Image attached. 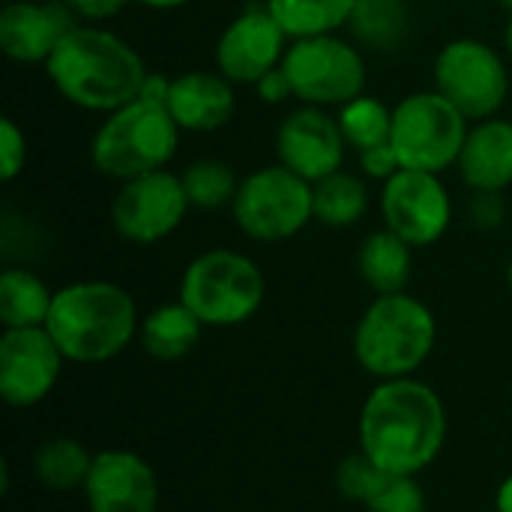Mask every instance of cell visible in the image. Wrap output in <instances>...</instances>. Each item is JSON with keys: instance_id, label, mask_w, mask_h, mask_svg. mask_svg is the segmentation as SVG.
<instances>
[{"instance_id": "31", "label": "cell", "mask_w": 512, "mask_h": 512, "mask_svg": "<svg viewBox=\"0 0 512 512\" xmlns=\"http://www.w3.org/2000/svg\"><path fill=\"white\" fill-rule=\"evenodd\" d=\"M27 165V135L12 117H0V180L12 183Z\"/></svg>"}, {"instance_id": "41", "label": "cell", "mask_w": 512, "mask_h": 512, "mask_svg": "<svg viewBox=\"0 0 512 512\" xmlns=\"http://www.w3.org/2000/svg\"><path fill=\"white\" fill-rule=\"evenodd\" d=\"M507 282H510V291H512V261H510V267H507Z\"/></svg>"}, {"instance_id": "22", "label": "cell", "mask_w": 512, "mask_h": 512, "mask_svg": "<svg viewBox=\"0 0 512 512\" xmlns=\"http://www.w3.org/2000/svg\"><path fill=\"white\" fill-rule=\"evenodd\" d=\"M54 291L27 267H6L0 273V324L3 330L45 327Z\"/></svg>"}, {"instance_id": "7", "label": "cell", "mask_w": 512, "mask_h": 512, "mask_svg": "<svg viewBox=\"0 0 512 512\" xmlns=\"http://www.w3.org/2000/svg\"><path fill=\"white\" fill-rule=\"evenodd\" d=\"M471 120L438 90L408 93L393 105L390 144L408 171L444 174L462 156Z\"/></svg>"}, {"instance_id": "20", "label": "cell", "mask_w": 512, "mask_h": 512, "mask_svg": "<svg viewBox=\"0 0 512 512\" xmlns=\"http://www.w3.org/2000/svg\"><path fill=\"white\" fill-rule=\"evenodd\" d=\"M357 270L375 294H399L414 273V246L390 228H378L360 243Z\"/></svg>"}, {"instance_id": "17", "label": "cell", "mask_w": 512, "mask_h": 512, "mask_svg": "<svg viewBox=\"0 0 512 512\" xmlns=\"http://www.w3.org/2000/svg\"><path fill=\"white\" fill-rule=\"evenodd\" d=\"M78 24L63 0H6L0 9V51L12 63H42Z\"/></svg>"}, {"instance_id": "27", "label": "cell", "mask_w": 512, "mask_h": 512, "mask_svg": "<svg viewBox=\"0 0 512 512\" xmlns=\"http://www.w3.org/2000/svg\"><path fill=\"white\" fill-rule=\"evenodd\" d=\"M336 120L345 135L348 150H354V153L387 144L390 132H393V108L384 99L369 96V93L336 108Z\"/></svg>"}, {"instance_id": "40", "label": "cell", "mask_w": 512, "mask_h": 512, "mask_svg": "<svg viewBox=\"0 0 512 512\" xmlns=\"http://www.w3.org/2000/svg\"><path fill=\"white\" fill-rule=\"evenodd\" d=\"M498 3H501V6H504L507 12H512V0H498Z\"/></svg>"}, {"instance_id": "2", "label": "cell", "mask_w": 512, "mask_h": 512, "mask_svg": "<svg viewBox=\"0 0 512 512\" xmlns=\"http://www.w3.org/2000/svg\"><path fill=\"white\" fill-rule=\"evenodd\" d=\"M45 75L63 102L111 114L141 96L150 69L123 36L102 24L78 21L45 60Z\"/></svg>"}, {"instance_id": "24", "label": "cell", "mask_w": 512, "mask_h": 512, "mask_svg": "<svg viewBox=\"0 0 512 512\" xmlns=\"http://www.w3.org/2000/svg\"><path fill=\"white\" fill-rule=\"evenodd\" d=\"M348 30L363 48L393 51L405 42L411 30L408 0H357Z\"/></svg>"}, {"instance_id": "26", "label": "cell", "mask_w": 512, "mask_h": 512, "mask_svg": "<svg viewBox=\"0 0 512 512\" xmlns=\"http://www.w3.org/2000/svg\"><path fill=\"white\" fill-rule=\"evenodd\" d=\"M93 453L75 438H48L33 453V474L51 492L84 489Z\"/></svg>"}, {"instance_id": "8", "label": "cell", "mask_w": 512, "mask_h": 512, "mask_svg": "<svg viewBox=\"0 0 512 512\" xmlns=\"http://www.w3.org/2000/svg\"><path fill=\"white\" fill-rule=\"evenodd\" d=\"M282 69L300 105L327 111L363 96L369 84V66L360 45L339 33L291 39Z\"/></svg>"}, {"instance_id": "3", "label": "cell", "mask_w": 512, "mask_h": 512, "mask_svg": "<svg viewBox=\"0 0 512 512\" xmlns=\"http://www.w3.org/2000/svg\"><path fill=\"white\" fill-rule=\"evenodd\" d=\"M45 330L66 363L96 366L129 348L141 330L135 297L117 282L81 279L54 291Z\"/></svg>"}, {"instance_id": "10", "label": "cell", "mask_w": 512, "mask_h": 512, "mask_svg": "<svg viewBox=\"0 0 512 512\" xmlns=\"http://www.w3.org/2000/svg\"><path fill=\"white\" fill-rule=\"evenodd\" d=\"M435 90L453 102L471 123L498 117L510 99V66L498 48L483 39H450L435 57Z\"/></svg>"}, {"instance_id": "5", "label": "cell", "mask_w": 512, "mask_h": 512, "mask_svg": "<svg viewBox=\"0 0 512 512\" xmlns=\"http://www.w3.org/2000/svg\"><path fill=\"white\" fill-rule=\"evenodd\" d=\"M180 147V126L162 102L135 99L96 126L90 138L93 168L117 183L162 171Z\"/></svg>"}, {"instance_id": "21", "label": "cell", "mask_w": 512, "mask_h": 512, "mask_svg": "<svg viewBox=\"0 0 512 512\" xmlns=\"http://www.w3.org/2000/svg\"><path fill=\"white\" fill-rule=\"evenodd\" d=\"M201 330H204V324L195 318V312L189 306H183L180 300H174V303H162L144 315L138 339L153 360L174 363V360H183L186 354H192V348L201 339Z\"/></svg>"}, {"instance_id": "14", "label": "cell", "mask_w": 512, "mask_h": 512, "mask_svg": "<svg viewBox=\"0 0 512 512\" xmlns=\"http://www.w3.org/2000/svg\"><path fill=\"white\" fill-rule=\"evenodd\" d=\"M63 351L45 327L3 330L0 336V399L9 408H33L51 396L63 372Z\"/></svg>"}, {"instance_id": "6", "label": "cell", "mask_w": 512, "mask_h": 512, "mask_svg": "<svg viewBox=\"0 0 512 512\" xmlns=\"http://www.w3.org/2000/svg\"><path fill=\"white\" fill-rule=\"evenodd\" d=\"M267 297L264 270L237 249H207L195 255L183 276L177 300L195 312L204 327H237L258 315Z\"/></svg>"}, {"instance_id": "28", "label": "cell", "mask_w": 512, "mask_h": 512, "mask_svg": "<svg viewBox=\"0 0 512 512\" xmlns=\"http://www.w3.org/2000/svg\"><path fill=\"white\" fill-rule=\"evenodd\" d=\"M180 180L195 210H222L234 204V195L243 177H237V171L225 159L204 156V159L189 162L180 171Z\"/></svg>"}, {"instance_id": "4", "label": "cell", "mask_w": 512, "mask_h": 512, "mask_svg": "<svg viewBox=\"0 0 512 512\" xmlns=\"http://www.w3.org/2000/svg\"><path fill=\"white\" fill-rule=\"evenodd\" d=\"M438 342V321L432 309L411 297L375 294L354 330V357L378 381L414 378L432 357Z\"/></svg>"}, {"instance_id": "33", "label": "cell", "mask_w": 512, "mask_h": 512, "mask_svg": "<svg viewBox=\"0 0 512 512\" xmlns=\"http://www.w3.org/2000/svg\"><path fill=\"white\" fill-rule=\"evenodd\" d=\"M357 162H360V174L366 180H378V183H387L390 177H396L402 171V162H399V156H396L390 141L357 153Z\"/></svg>"}, {"instance_id": "19", "label": "cell", "mask_w": 512, "mask_h": 512, "mask_svg": "<svg viewBox=\"0 0 512 512\" xmlns=\"http://www.w3.org/2000/svg\"><path fill=\"white\" fill-rule=\"evenodd\" d=\"M456 168L471 192H507L512 186V120L498 114L471 123Z\"/></svg>"}, {"instance_id": "34", "label": "cell", "mask_w": 512, "mask_h": 512, "mask_svg": "<svg viewBox=\"0 0 512 512\" xmlns=\"http://www.w3.org/2000/svg\"><path fill=\"white\" fill-rule=\"evenodd\" d=\"M81 24H105L135 0H63Z\"/></svg>"}, {"instance_id": "38", "label": "cell", "mask_w": 512, "mask_h": 512, "mask_svg": "<svg viewBox=\"0 0 512 512\" xmlns=\"http://www.w3.org/2000/svg\"><path fill=\"white\" fill-rule=\"evenodd\" d=\"M135 3H141L144 9H153V12H171V9L189 6L192 0H135Z\"/></svg>"}, {"instance_id": "35", "label": "cell", "mask_w": 512, "mask_h": 512, "mask_svg": "<svg viewBox=\"0 0 512 512\" xmlns=\"http://www.w3.org/2000/svg\"><path fill=\"white\" fill-rule=\"evenodd\" d=\"M255 93H258V99L267 102V105H282V102L294 99L291 81H288V75H285L282 66L273 69V72H267V75L255 84Z\"/></svg>"}, {"instance_id": "30", "label": "cell", "mask_w": 512, "mask_h": 512, "mask_svg": "<svg viewBox=\"0 0 512 512\" xmlns=\"http://www.w3.org/2000/svg\"><path fill=\"white\" fill-rule=\"evenodd\" d=\"M369 512H426V492L417 477L390 474L381 492L366 504Z\"/></svg>"}, {"instance_id": "11", "label": "cell", "mask_w": 512, "mask_h": 512, "mask_svg": "<svg viewBox=\"0 0 512 512\" xmlns=\"http://www.w3.org/2000/svg\"><path fill=\"white\" fill-rule=\"evenodd\" d=\"M192 210L180 174L162 168L120 183L111 201V228L135 246H156L168 240Z\"/></svg>"}, {"instance_id": "37", "label": "cell", "mask_w": 512, "mask_h": 512, "mask_svg": "<svg viewBox=\"0 0 512 512\" xmlns=\"http://www.w3.org/2000/svg\"><path fill=\"white\" fill-rule=\"evenodd\" d=\"M495 512H512V474L495 492Z\"/></svg>"}, {"instance_id": "29", "label": "cell", "mask_w": 512, "mask_h": 512, "mask_svg": "<svg viewBox=\"0 0 512 512\" xmlns=\"http://www.w3.org/2000/svg\"><path fill=\"white\" fill-rule=\"evenodd\" d=\"M387 477H390L387 471H381L363 450H357L354 456L342 459V465L336 468V489L342 492V498L366 507L381 492Z\"/></svg>"}, {"instance_id": "1", "label": "cell", "mask_w": 512, "mask_h": 512, "mask_svg": "<svg viewBox=\"0 0 512 512\" xmlns=\"http://www.w3.org/2000/svg\"><path fill=\"white\" fill-rule=\"evenodd\" d=\"M360 450L387 474L417 477L447 441V408L441 396L417 381H378L360 411Z\"/></svg>"}, {"instance_id": "25", "label": "cell", "mask_w": 512, "mask_h": 512, "mask_svg": "<svg viewBox=\"0 0 512 512\" xmlns=\"http://www.w3.org/2000/svg\"><path fill=\"white\" fill-rule=\"evenodd\" d=\"M312 198H315V222L327 228H351L369 210L366 180L345 168L312 183Z\"/></svg>"}, {"instance_id": "18", "label": "cell", "mask_w": 512, "mask_h": 512, "mask_svg": "<svg viewBox=\"0 0 512 512\" xmlns=\"http://www.w3.org/2000/svg\"><path fill=\"white\" fill-rule=\"evenodd\" d=\"M234 87L237 84H231L219 69H189L171 78L165 108L171 111L180 132H219L237 111Z\"/></svg>"}, {"instance_id": "36", "label": "cell", "mask_w": 512, "mask_h": 512, "mask_svg": "<svg viewBox=\"0 0 512 512\" xmlns=\"http://www.w3.org/2000/svg\"><path fill=\"white\" fill-rule=\"evenodd\" d=\"M168 90H171V78L162 75V72H150L144 87H141V99H150V102H162L168 99Z\"/></svg>"}, {"instance_id": "16", "label": "cell", "mask_w": 512, "mask_h": 512, "mask_svg": "<svg viewBox=\"0 0 512 512\" xmlns=\"http://www.w3.org/2000/svg\"><path fill=\"white\" fill-rule=\"evenodd\" d=\"M81 492L90 512L159 510V480L150 462L129 450L96 453Z\"/></svg>"}, {"instance_id": "15", "label": "cell", "mask_w": 512, "mask_h": 512, "mask_svg": "<svg viewBox=\"0 0 512 512\" xmlns=\"http://www.w3.org/2000/svg\"><path fill=\"white\" fill-rule=\"evenodd\" d=\"M345 135L336 114L315 105H297L276 129V159L309 183H318L345 165Z\"/></svg>"}, {"instance_id": "13", "label": "cell", "mask_w": 512, "mask_h": 512, "mask_svg": "<svg viewBox=\"0 0 512 512\" xmlns=\"http://www.w3.org/2000/svg\"><path fill=\"white\" fill-rule=\"evenodd\" d=\"M291 39L273 18L267 3H252L234 15L216 39V69L240 87H255L267 72L279 69Z\"/></svg>"}, {"instance_id": "32", "label": "cell", "mask_w": 512, "mask_h": 512, "mask_svg": "<svg viewBox=\"0 0 512 512\" xmlns=\"http://www.w3.org/2000/svg\"><path fill=\"white\" fill-rule=\"evenodd\" d=\"M468 219H471V225L480 228V231H495V228H501L504 219H507L504 192H471Z\"/></svg>"}, {"instance_id": "39", "label": "cell", "mask_w": 512, "mask_h": 512, "mask_svg": "<svg viewBox=\"0 0 512 512\" xmlns=\"http://www.w3.org/2000/svg\"><path fill=\"white\" fill-rule=\"evenodd\" d=\"M504 48H507V54L512 57V12L510 18H507V27H504Z\"/></svg>"}, {"instance_id": "9", "label": "cell", "mask_w": 512, "mask_h": 512, "mask_svg": "<svg viewBox=\"0 0 512 512\" xmlns=\"http://www.w3.org/2000/svg\"><path fill=\"white\" fill-rule=\"evenodd\" d=\"M231 216L240 234L255 243L291 240L315 219L312 183L279 162L255 168L240 180Z\"/></svg>"}, {"instance_id": "23", "label": "cell", "mask_w": 512, "mask_h": 512, "mask_svg": "<svg viewBox=\"0 0 512 512\" xmlns=\"http://www.w3.org/2000/svg\"><path fill=\"white\" fill-rule=\"evenodd\" d=\"M288 39L339 33L351 24L357 0H264Z\"/></svg>"}, {"instance_id": "12", "label": "cell", "mask_w": 512, "mask_h": 512, "mask_svg": "<svg viewBox=\"0 0 512 512\" xmlns=\"http://www.w3.org/2000/svg\"><path fill=\"white\" fill-rule=\"evenodd\" d=\"M381 216H384V228L399 234L408 246L426 249L435 246L450 231L453 198L441 174L402 168L396 177L384 183Z\"/></svg>"}]
</instances>
